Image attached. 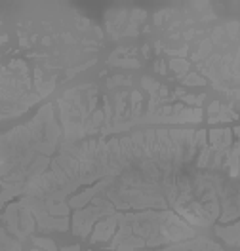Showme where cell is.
<instances>
[{
    "label": "cell",
    "instance_id": "obj_1",
    "mask_svg": "<svg viewBox=\"0 0 240 251\" xmlns=\"http://www.w3.org/2000/svg\"><path fill=\"white\" fill-rule=\"evenodd\" d=\"M114 221L116 217H112V219H107V221H101L99 225H97L96 232H94V242H99V240H107L109 236H111L112 228H114Z\"/></svg>",
    "mask_w": 240,
    "mask_h": 251
},
{
    "label": "cell",
    "instance_id": "obj_2",
    "mask_svg": "<svg viewBox=\"0 0 240 251\" xmlns=\"http://www.w3.org/2000/svg\"><path fill=\"white\" fill-rule=\"evenodd\" d=\"M34 244H36V246H40V248H44L46 251H57L55 250V244H53L52 240H40V238H36V240H34Z\"/></svg>",
    "mask_w": 240,
    "mask_h": 251
}]
</instances>
